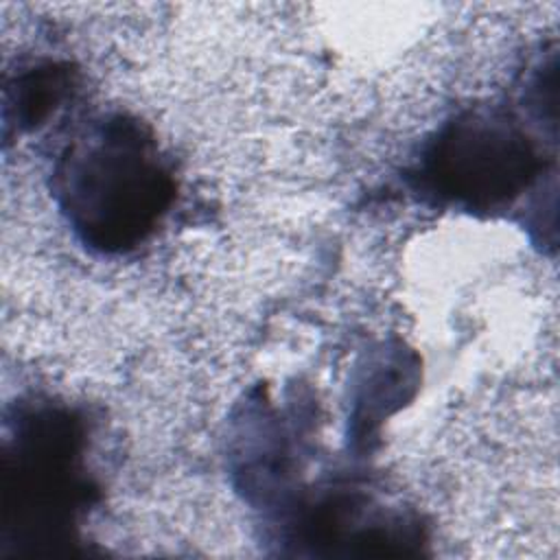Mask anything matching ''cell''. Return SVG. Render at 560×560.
<instances>
[{
    "label": "cell",
    "mask_w": 560,
    "mask_h": 560,
    "mask_svg": "<svg viewBox=\"0 0 560 560\" xmlns=\"http://www.w3.org/2000/svg\"><path fill=\"white\" fill-rule=\"evenodd\" d=\"M538 166L532 142L514 125L497 116L468 114L431 144L424 177L442 197L488 208L527 188Z\"/></svg>",
    "instance_id": "obj_2"
},
{
    "label": "cell",
    "mask_w": 560,
    "mask_h": 560,
    "mask_svg": "<svg viewBox=\"0 0 560 560\" xmlns=\"http://www.w3.org/2000/svg\"><path fill=\"white\" fill-rule=\"evenodd\" d=\"M55 190L85 245L125 254L160 225L175 197V179L151 133L133 118L114 114L63 151Z\"/></svg>",
    "instance_id": "obj_1"
}]
</instances>
